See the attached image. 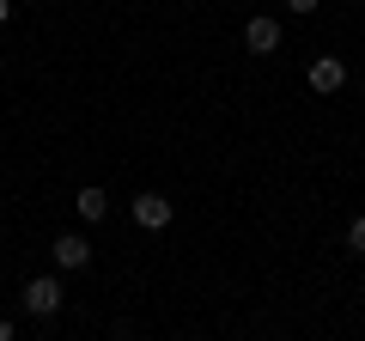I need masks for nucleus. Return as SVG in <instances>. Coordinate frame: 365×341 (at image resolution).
I'll use <instances>...</instances> for the list:
<instances>
[{
	"label": "nucleus",
	"mask_w": 365,
	"mask_h": 341,
	"mask_svg": "<svg viewBox=\"0 0 365 341\" xmlns=\"http://www.w3.org/2000/svg\"><path fill=\"white\" fill-rule=\"evenodd\" d=\"M19 299H25L31 317H55V311H61V299H67V287H61L55 275H37V280H25V292H19Z\"/></svg>",
	"instance_id": "nucleus-1"
},
{
	"label": "nucleus",
	"mask_w": 365,
	"mask_h": 341,
	"mask_svg": "<svg viewBox=\"0 0 365 341\" xmlns=\"http://www.w3.org/2000/svg\"><path fill=\"white\" fill-rule=\"evenodd\" d=\"M304 79H311V92L335 98L341 86H347V61H341V55H317V61H311V73H304Z\"/></svg>",
	"instance_id": "nucleus-2"
},
{
	"label": "nucleus",
	"mask_w": 365,
	"mask_h": 341,
	"mask_svg": "<svg viewBox=\"0 0 365 341\" xmlns=\"http://www.w3.org/2000/svg\"><path fill=\"white\" fill-rule=\"evenodd\" d=\"M244 49L250 55H274L280 49V19H250L244 25Z\"/></svg>",
	"instance_id": "nucleus-3"
},
{
	"label": "nucleus",
	"mask_w": 365,
	"mask_h": 341,
	"mask_svg": "<svg viewBox=\"0 0 365 341\" xmlns=\"http://www.w3.org/2000/svg\"><path fill=\"white\" fill-rule=\"evenodd\" d=\"M134 225L165 232V225H170V195H134Z\"/></svg>",
	"instance_id": "nucleus-4"
},
{
	"label": "nucleus",
	"mask_w": 365,
	"mask_h": 341,
	"mask_svg": "<svg viewBox=\"0 0 365 341\" xmlns=\"http://www.w3.org/2000/svg\"><path fill=\"white\" fill-rule=\"evenodd\" d=\"M49 250H55V263H61V268H86V263H91V244H86L79 232H61Z\"/></svg>",
	"instance_id": "nucleus-5"
},
{
	"label": "nucleus",
	"mask_w": 365,
	"mask_h": 341,
	"mask_svg": "<svg viewBox=\"0 0 365 341\" xmlns=\"http://www.w3.org/2000/svg\"><path fill=\"white\" fill-rule=\"evenodd\" d=\"M73 213H79V220H86V225H98V220H104V213H110V195H104V189H98V183H86V189H79V195H73Z\"/></svg>",
	"instance_id": "nucleus-6"
},
{
	"label": "nucleus",
	"mask_w": 365,
	"mask_h": 341,
	"mask_svg": "<svg viewBox=\"0 0 365 341\" xmlns=\"http://www.w3.org/2000/svg\"><path fill=\"white\" fill-rule=\"evenodd\" d=\"M347 250H359V256H365V213L347 225Z\"/></svg>",
	"instance_id": "nucleus-7"
},
{
	"label": "nucleus",
	"mask_w": 365,
	"mask_h": 341,
	"mask_svg": "<svg viewBox=\"0 0 365 341\" xmlns=\"http://www.w3.org/2000/svg\"><path fill=\"white\" fill-rule=\"evenodd\" d=\"M317 6H323V0H287V13H299V19H311Z\"/></svg>",
	"instance_id": "nucleus-8"
},
{
	"label": "nucleus",
	"mask_w": 365,
	"mask_h": 341,
	"mask_svg": "<svg viewBox=\"0 0 365 341\" xmlns=\"http://www.w3.org/2000/svg\"><path fill=\"white\" fill-rule=\"evenodd\" d=\"M6 19H13V0H0V25H6Z\"/></svg>",
	"instance_id": "nucleus-9"
},
{
	"label": "nucleus",
	"mask_w": 365,
	"mask_h": 341,
	"mask_svg": "<svg viewBox=\"0 0 365 341\" xmlns=\"http://www.w3.org/2000/svg\"><path fill=\"white\" fill-rule=\"evenodd\" d=\"M0 341H13V323H6V317H0Z\"/></svg>",
	"instance_id": "nucleus-10"
}]
</instances>
